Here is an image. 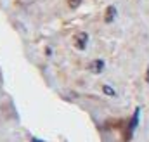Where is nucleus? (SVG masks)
<instances>
[{
	"label": "nucleus",
	"instance_id": "nucleus-1",
	"mask_svg": "<svg viewBox=\"0 0 149 142\" xmlns=\"http://www.w3.org/2000/svg\"><path fill=\"white\" fill-rule=\"evenodd\" d=\"M87 42H88V35H87L85 31H80V33L74 35V47H76V49L83 50V49L87 47Z\"/></svg>",
	"mask_w": 149,
	"mask_h": 142
},
{
	"label": "nucleus",
	"instance_id": "nucleus-2",
	"mask_svg": "<svg viewBox=\"0 0 149 142\" xmlns=\"http://www.w3.org/2000/svg\"><path fill=\"white\" fill-rule=\"evenodd\" d=\"M102 70H104V61H101V59H95V61L90 64V71H92V73H101Z\"/></svg>",
	"mask_w": 149,
	"mask_h": 142
},
{
	"label": "nucleus",
	"instance_id": "nucleus-3",
	"mask_svg": "<svg viewBox=\"0 0 149 142\" xmlns=\"http://www.w3.org/2000/svg\"><path fill=\"white\" fill-rule=\"evenodd\" d=\"M114 16H116V7H114V5H109V7H108V10H106L104 21H106V23H113Z\"/></svg>",
	"mask_w": 149,
	"mask_h": 142
},
{
	"label": "nucleus",
	"instance_id": "nucleus-4",
	"mask_svg": "<svg viewBox=\"0 0 149 142\" xmlns=\"http://www.w3.org/2000/svg\"><path fill=\"white\" fill-rule=\"evenodd\" d=\"M139 113H141V109L137 107V109H135V113H134V116H132V123H130V127H128L130 137H132V132H134V128H135V127H137V123H139Z\"/></svg>",
	"mask_w": 149,
	"mask_h": 142
},
{
	"label": "nucleus",
	"instance_id": "nucleus-5",
	"mask_svg": "<svg viewBox=\"0 0 149 142\" xmlns=\"http://www.w3.org/2000/svg\"><path fill=\"white\" fill-rule=\"evenodd\" d=\"M102 90H104V94H108V95H116V92H114V90H113L111 87H108V85H104V87H102Z\"/></svg>",
	"mask_w": 149,
	"mask_h": 142
},
{
	"label": "nucleus",
	"instance_id": "nucleus-6",
	"mask_svg": "<svg viewBox=\"0 0 149 142\" xmlns=\"http://www.w3.org/2000/svg\"><path fill=\"white\" fill-rule=\"evenodd\" d=\"M66 2H68V5H70V7L76 9V7H78V5H80V3H81L83 0H66Z\"/></svg>",
	"mask_w": 149,
	"mask_h": 142
},
{
	"label": "nucleus",
	"instance_id": "nucleus-7",
	"mask_svg": "<svg viewBox=\"0 0 149 142\" xmlns=\"http://www.w3.org/2000/svg\"><path fill=\"white\" fill-rule=\"evenodd\" d=\"M146 81L149 83V68H148V74H146Z\"/></svg>",
	"mask_w": 149,
	"mask_h": 142
},
{
	"label": "nucleus",
	"instance_id": "nucleus-8",
	"mask_svg": "<svg viewBox=\"0 0 149 142\" xmlns=\"http://www.w3.org/2000/svg\"><path fill=\"white\" fill-rule=\"evenodd\" d=\"M31 142H42V141H40V139H33Z\"/></svg>",
	"mask_w": 149,
	"mask_h": 142
}]
</instances>
